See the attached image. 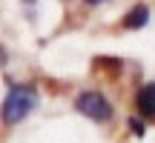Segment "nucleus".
I'll return each instance as SVG.
<instances>
[{
  "mask_svg": "<svg viewBox=\"0 0 155 143\" xmlns=\"http://www.w3.org/2000/svg\"><path fill=\"white\" fill-rule=\"evenodd\" d=\"M38 106V94H35V89L29 86H15L9 94H6L3 100V109H0V115H3V123H20L23 117L29 115V112Z\"/></svg>",
  "mask_w": 155,
  "mask_h": 143,
  "instance_id": "obj_1",
  "label": "nucleus"
},
{
  "mask_svg": "<svg viewBox=\"0 0 155 143\" xmlns=\"http://www.w3.org/2000/svg\"><path fill=\"white\" fill-rule=\"evenodd\" d=\"M86 3H92V6H98V3H104V0H86Z\"/></svg>",
  "mask_w": 155,
  "mask_h": 143,
  "instance_id": "obj_7",
  "label": "nucleus"
},
{
  "mask_svg": "<svg viewBox=\"0 0 155 143\" xmlns=\"http://www.w3.org/2000/svg\"><path fill=\"white\" fill-rule=\"evenodd\" d=\"M147 20H150V9H147L144 3L132 6V9L127 11V17H124V29H144Z\"/></svg>",
  "mask_w": 155,
  "mask_h": 143,
  "instance_id": "obj_4",
  "label": "nucleus"
},
{
  "mask_svg": "<svg viewBox=\"0 0 155 143\" xmlns=\"http://www.w3.org/2000/svg\"><path fill=\"white\" fill-rule=\"evenodd\" d=\"M6 63V49H0V66Z\"/></svg>",
  "mask_w": 155,
  "mask_h": 143,
  "instance_id": "obj_6",
  "label": "nucleus"
},
{
  "mask_svg": "<svg viewBox=\"0 0 155 143\" xmlns=\"http://www.w3.org/2000/svg\"><path fill=\"white\" fill-rule=\"evenodd\" d=\"M135 106H138V112H144V115H155V83H147L144 89H138V94H135Z\"/></svg>",
  "mask_w": 155,
  "mask_h": 143,
  "instance_id": "obj_3",
  "label": "nucleus"
},
{
  "mask_svg": "<svg viewBox=\"0 0 155 143\" xmlns=\"http://www.w3.org/2000/svg\"><path fill=\"white\" fill-rule=\"evenodd\" d=\"M129 129H132V132L138 135V138H141V135H144V123H141V120H135V117H132V120H129Z\"/></svg>",
  "mask_w": 155,
  "mask_h": 143,
  "instance_id": "obj_5",
  "label": "nucleus"
},
{
  "mask_svg": "<svg viewBox=\"0 0 155 143\" xmlns=\"http://www.w3.org/2000/svg\"><path fill=\"white\" fill-rule=\"evenodd\" d=\"M75 106H78L81 115H86L89 120H95V123H104V120L112 117V106H109V100H106L101 92H83V94H78Z\"/></svg>",
  "mask_w": 155,
  "mask_h": 143,
  "instance_id": "obj_2",
  "label": "nucleus"
}]
</instances>
